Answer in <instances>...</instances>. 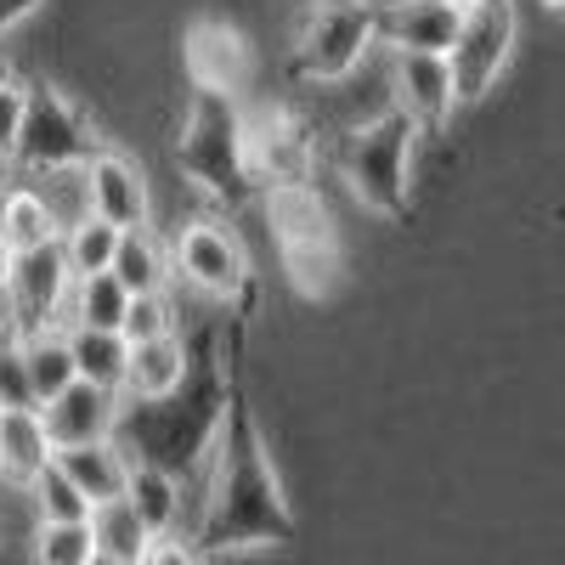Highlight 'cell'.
I'll use <instances>...</instances> for the list:
<instances>
[{
  "label": "cell",
  "mask_w": 565,
  "mask_h": 565,
  "mask_svg": "<svg viewBox=\"0 0 565 565\" xmlns=\"http://www.w3.org/2000/svg\"><path fill=\"white\" fill-rule=\"evenodd\" d=\"M226 402H232V373L221 356V328L210 322L186 340V373L170 396L119 407L114 441L125 447L130 463H153L164 476L186 481L199 469H210V452L226 424Z\"/></svg>",
  "instance_id": "6da1fadb"
},
{
  "label": "cell",
  "mask_w": 565,
  "mask_h": 565,
  "mask_svg": "<svg viewBox=\"0 0 565 565\" xmlns=\"http://www.w3.org/2000/svg\"><path fill=\"white\" fill-rule=\"evenodd\" d=\"M193 543L204 554H244V548L295 543V509L282 498V481L266 458V441L255 430V413H249L238 385H232L221 441L210 452V498H204Z\"/></svg>",
  "instance_id": "7a4b0ae2"
},
{
  "label": "cell",
  "mask_w": 565,
  "mask_h": 565,
  "mask_svg": "<svg viewBox=\"0 0 565 565\" xmlns=\"http://www.w3.org/2000/svg\"><path fill=\"white\" fill-rule=\"evenodd\" d=\"M175 164H181L186 181H199L226 210L260 199V181H255V164H249V119H244L238 97L193 90L181 136H175Z\"/></svg>",
  "instance_id": "3957f363"
},
{
  "label": "cell",
  "mask_w": 565,
  "mask_h": 565,
  "mask_svg": "<svg viewBox=\"0 0 565 565\" xmlns=\"http://www.w3.org/2000/svg\"><path fill=\"white\" fill-rule=\"evenodd\" d=\"M413 141H418V125L396 103L385 114H373L367 125L345 130L334 164H340V175H345V186L356 193L362 210L385 215V221H402L407 215V204H413V186H407Z\"/></svg>",
  "instance_id": "277c9868"
},
{
  "label": "cell",
  "mask_w": 565,
  "mask_h": 565,
  "mask_svg": "<svg viewBox=\"0 0 565 565\" xmlns=\"http://www.w3.org/2000/svg\"><path fill=\"white\" fill-rule=\"evenodd\" d=\"M260 210H266V226L277 238V255H282L289 282L306 300H322L328 289H334V277H340V232H334V215H328L322 193L311 181L266 186Z\"/></svg>",
  "instance_id": "5b68a950"
},
{
  "label": "cell",
  "mask_w": 565,
  "mask_h": 565,
  "mask_svg": "<svg viewBox=\"0 0 565 565\" xmlns=\"http://www.w3.org/2000/svg\"><path fill=\"white\" fill-rule=\"evenodd\" d=\"M373 40H380L373 0H311L295 23V79H345Z\"/></svg>",
  "instance_id": "8992f818"
},
{
  "label": "cell",
  "mask_w": 565,
  "mask_h": 565,
  "mask_svg": "<svg viewBox=\"0 0 565 565\" xmlns=\"http://www.w3.org/2000/svg\"><path fill=\"white\" fill-rule=\"evenodd\" d=\"M108 148L57 85H23V125H18V148H12V164L40 175V170H68V164H90Z\"/></svg>",
  "instance_id": "52a82bcc"
},
{
  "label": "cell",
  "mask_w": 565,
  "mask_h": 565,
  "mask_svg": "<svg viewBox=\"0 0 565 565\" xmlns=\"http://www.w3.org/2000/svg\"><path fill=\"white\" fill-rule=\"evenodd\" d=\"M514 40H521V12H514V0H469L463 23H458V40L447 52L458 103H481L498 85V74L509 68Z\"/></svg>",
  "instance_id": "ba28073f"
},
{
  "label": "cell",
  "mask_w": 565,
  "mask_h": 565,
  "mask_svg": "<svg viewBox=\"0 0 565 565\" xmlns=\"http://www.w3.org/2000/svg\"><path fill=\"white\" fill-rule=\"evenodd\" d=\"M175 266L193 282L199 295H210L226 311H249L255 306V271H249V249L226 221H186L175 238Z\"/></svg>",
  "instance_id": "9c48e42d"
},
{
  "label": "cell",
  "mask_w": 565,
  "mask_h": 565,
  "mask_svg": "<svg viewBox=\"0 0 565 565\" xmlns=\"http://www.w3.org/2000/svg\"><path fill=\"white\" fill-rule=\"evenodd\" d=\"M68 289H74V271L63 255V238L40 244V249H18L12 271H7V328L12 334H34V328H57V311H68Z\"/></svg>",
  "instance_id": "30bf717a"
},
{
  "label": "cell",
  "mask_w": 565,
  "mask_h": 565,
  "mask_svg": "<svg viewBox=\"0 0 565 565\" xmlns=\"http://www.w3.org/2000/svg\"><path fill=\"white\" fill-rule=\"evenodd\" d=\"M249 164L260 193L266 186H300L317 175V136L300 114L289 108H266L260 119H249Z\"/></svg>",
  "instance_id": "8fae6325"
},
{
  "label": "cell",
  "mask_w": 565,
  "mask_h": 565,
  "mask_svg": "<svg viewBox=\"0 0 565 565\" xmlns=\"http://www.w3.org/2000/svg\"><path fill=\"white\" fill-rule=\"evenodd\" d=\"M181 57H186V79L199 90H221V97H238L255 79V52L249 40L221 23V18H193L181 40Z\"/></svg>",
  "instance_id": "7c38bea8"
},
{
  "label": "cell",
  "mask_w": 565,
  "mask_h": 565,
  "mask_svg": "<svg viewBox=\"0 0 565 565\" xmlns=\"http://www.w3.org/2000/svg\"><path fill=\"white\" fill-rule=\"evenodd\" d=\"M463 7L458 0H385L380 7V40L391 52H424V57H447L458 40Z\"/></svg>",
  "instance_id": "4fadbf2b"
},
{
  "label": "cell",
  "mask_w": 565,
  "mask_h": 565,
  "mask_svg": "<svg viewBox=\"0 0 565 565\" xmlns=\"http://www.w3.org/2000/svg\"><path fill=\"white\" fill-rule=\"evenodd\" d=\"M119 407H125V396L90 385V380H74L68 391H57L40 407V418H45L52 447L63 452V447H85V441H108L114 424H119Z\"/></svg>",
  "instance_id": "5bb4252c"
},
{
  "label": "cell",
  "mask_w": 565,
  "mask_h": 565,
  "mask_svg": "<svg viewBox=\"0 0 565 565\" xmlns=\"http://www.w3.org/2000/svg\"><path fill=\"white\" fill-rule=\"evenodd\" d=\"M85 186H90V215H103L114 226H148L153 199H148V175H141L125 153L103 148L97 159L85 164Z\"/></svg>",
  "instance_id": "9a60e30c"
},
{
  "label": "cell",
  "mask_w": 565,
  "mask_h": 565,
  "mask_svg": "<svg viewBox=\"0 0 565 565\" xmlns=\"http://www.w3.org/2000/svg\"><path fill=\"white\" fill-rule=\"evenodd\" d=\"M396 108H407L418 130H441L452 119V108H458L447 57L396 52Z\"/></svg>",
  "instance_id": "2e32d148"
},
{
  "label": "cell",
  "mask_w": 565,
  "mask_h": 565,
  "mask_svg": "<svg viewBox=\"0 0 565 565\" xmlns=\"http://www.w3.org/2000/svg\"><path fill=\"white\" fill-rule=\"evenodd\" d=\"M57 458L52 436H45V418L40 407H18V413H0V481L12 487H34V476Z\"/></svg>",
  "instance_id": "e0dca14e"
},
{
  "label": "cell",
  "mask_w": 565,
  "mask_h": 565,
  "mask_svg": "<svg viewBox=\"0 0 565 565\" xmlns=\"http://www.w3.org/2000/svg\"><path fill=\"white\" fill-rule=\"evenodd\" d=\"M57 469L90 498V509L108 503V498H125V487H130V458H125V447L114 436L108 441H85V447H63Z\"/></svg>",
  "instance_id": "ac0fdd59"
},
{
  "label": "cell",
  "mask_w": 565,
  "mask_h": 565,
  "mask_svg": "<svg viewBox=\"0 0 565 565\" xmlns=\"http://www.w3.org/2000/svg\"><path fill=\"white\" fill-rule=\"evenodd\" d=\"M186 373V340L181 334H159V340H136L130 345V367H125V402H159L181 385Z\"/></svg>",
  "instance_id": "d6986e66"
},
{
  "label": "cell",
  "mask_w": 565,
  "mask_h": 565,
  "mask_svg": "<svg viewBox=\"0 0 565 565\" xmlns=\"http://www.w3.org/2000/svg\"><path fill=\"white\" fill-rule=\"evenodd\" d=\"M68 351H74V367L79 380L103 385V391H125V367H130V340L119 328H68Z\"/></svg>",
  "instance_id": "ffe728a7"
},
{
  "label": "cell",
  "mask_w": 565,
  "mask_h": 565,
  "mask_svg": "<svg viewBox=\"0 0 565 565\" xmlns=\"http://www.w3.org/2000/svg\"><path fill=\"white\" fill-rule=\"evenodd\" d=\"M18 340H23L29 385H34V402H40V407L79 380L74 351H68V328H34V334H18Z\"/></svg>",
  "instance_id": "44dd1931"
},
{
  "label": "cell",
  "mask_w": 565,
  "mask_h": 565,
  "mask_svg": "<svg viewBox=\"0 0 565 565\" xmlns=\"http://www.w3.org/2000/svg\"><path fill=\"white\" fill-rule=\"evenodd\" d=\"M52 238H57L52 210L40 204V193H34L29 181H12L7 193H0V244L18 255V249H40V244H52Z\"/></svg>",
  "instance_id": "7402d4cb"
},
{
  "label": "cell",
  "mask_w": 565,
  "mask_h": 565,
  "mask_svg": "<svg viewBox=\"0 0 565 565\" xmlns=\"http://www.w3.org/2000/svg\"><path fill=\"white\" fill-rule=\"evenodd\" d=\"M90 543H97V554L108 559H125V565H141V554H148L153 532L141 526V514L130 498H108L90 509Z\"/></svg>",
  "instance_id": "603a6c76"
},
{
  "label": "cell",
  "mask_w": 565,
  "mask_h": 565,
  "mask_svg": "<svg viewBox=\"0 0 565 565\" xmlns=\"http://www.w3.org/2000/svg\"><path fill=\"white\" fill-rule=\"evenodd\" d=\"M130 295H153V289H170V255L164 244L153 238V226H130L119 238V255L108 266Z\"/></svg>",
  "instance_id": "cb8c5ba5"
},
{
  "label": "cell",
  "mask_w": 565,
  "mask_h": 565,
  "mask_svg": "<svg viewBox=\"0 0 565 565\" xmlns=\"http://www.w3.org/2000/svg\"><path fill=\"white\" fill-rule=\"evenodd\" d=\"M125 498L136 503L141 526H148L153 537L159 532H181V481L175 476H164V469H153V463H130Z\"/></svg>",
  "instance_id": "d4e9b609"
},
{
  "label": "cell",
  "mask_w": 565,
  "mask_h": 565,
  "mask_svg": "<svg viewBox=\"0 0 565 565\" xmlns=\"http://www.w3.org/2000/svg\"><path fill=\"white\" fill-rule=\"evenodd\" d=\"M125 306H130V289L114 277V271H90V277H74L68 289V328H125Z\"/></svg>",
  "instance_id": "484cf974"
},
{
  "label": "cell",
  "mask_w": 565,
  "mask_h": 565,
  "mask_svg": "<svg viewBox=\"0 0 565 565\" xmlns=\"http://www.w3.org/2000/svg\"><path fill=\"white\" fill-rule=\"evenodd\" d=\"M119 238H125V226L103 221V215H85L63 232V255H68V271L74 277H90V271H108L114 255H119Z\"/></svg>",
  "instance_id": "4316f807"
},
{
  "label": "cell",
  "mask_w": 565,
  "mask_h": 565,
  "mask_svg": "<svg viewBox=\"0 0 565 565\" xmlns=\"http://www.w3.org/2000/svg\"><path fill=\"white\" fill-rule=\"evenodd\" d=\"M34 193H40V204L52 210V221H57V238L74 226V221H85L90 215V186H85V164H68V170H40L34 181Z\"/></svg>",
  "instance_id": "83f0119b"
},
{
  "label": "cell",
  "mask_w": 565,
  "mask_h": 565,
  "mask_svg": "<svg viewBox=\"0 0 565 565\" xmlns=\"http://www.w3.org/2000/svg\"><path fill=\"white\" fill-rule=\"evenodd\" d=\"M29 492H34V514H40V521H52V526H79V521H90V498L63 476L57 458L40 469Z\"/></svg>",
  "instance_id": "f1b7e54d"
},
{
  "label": "cell",
  "mask_w": 565,
  "mask_h": 565,
  "mask_svg": "<svg viewBox=\"0 0 565 565\" xmlns=\"http://www.w3.org/2000/svg\"><path fill=\"white\" fill-rule=\"evenodd\" d=\"M90 559H97L90 521H79V526L40 521V532H34V565H90Z\"/></svg>",
  "instance_id": "f546056e"
},
{
  "label": "cell",
  "mask_w": 565,
  "mask_h": 565,
  "mask_svg": "<svg viewBox=\"0 0 565 565\" xmlns=\"http://www.w3.org/2000/svg\"><path fill=\"white\" fill-rule=\"evenodd\" d=\"M119 334L136 345V340H159V334H175V300L170 289H153V295H130L125 306V328Z\"/></svg>",
  "instance_id": "4dcf8cb0"
},
{
  "label": "cell",
  "mask_w": 565,
  "mask_h": 565,
  "mask_svg": "<svg viewBox=\"0 0 565 565\" xmlns=\"http://www.w3.org/2000/svg\"><path fill=\"white\" fill-rule=\"evenodd\" d=\"M18 407H40V402H34V385H29L23 340L12 328H0V413H18Z\"/></svg>",
  "instance_id": "1f68e13d"
},
{
  "label": "cell",
  "mask_w": 565,
  "mask_h": 565,
  "mask_svg": "<svg viewBox=\"0 0 565 565\" xmlns=\"http://www.w3.org/2000/svg\"><path fill=\"white\" fill-rule=\"evenodd\" d=\"M141 565H204V548L186 537V532H159L141 554Z\"/></svg>",
  "instance_id": "d6a6232c"
},
{
  "label": "cell",
  "mask_w": 565,
  "mask_h": 565,
  "mask_svg": "<svg viewBox=\"0 0 565 565\" xmlns=\"http://www.w3.org/2000/svg\"><path fill=\"white\" fill-rule=\"evenodd\" d=\"M18 125H23V85L7 79V85H0V159H12V148H18Z\"/></svg>",
  "instance_id": "836d02e7"
},
{
  "label": "cell",
  "mask_w": 565,
  "mask_h": 565,
  "mask_svg": "<svg viewBox=\"0 0 565 565\" xmlns=\"http://www.w3.org/2000/svg\"><path fill=\"white\" fill-rule=\"evenodd\" d=\"M45 7V0H0V34H7V29H18L29 12H40Z\"/></svg>",
  "instance_id": "e575fe53"
},
{
  "label": "cell",
  "mask_w": 565,
  "mask_h": 565,
  "mask_svg": "<svg viewBox=\"0 0 565 565\" xmlns=\"http://www.w3.org/2000/svg\"><path fill=\"white\" fill-rule=\"evenodd\" d=\"M7 271H12V249L0 244V289H7Z\"/></svg>",
  "instance_id": "d590c367"
},
{
  "label": "cell",
  "mask_w": 565,
  "mask_h": 565,
  "mask_svg": "<svg viewBox=\"0 0 565 565\" xmlns=\"http://www.w3.org/2000/svg\"><path fill=\"white\" fill-rule=\"evenodd\" d=\"M90 565H125V559H108V554H97V559H90Z\"/></svg>",
  "instance_id": "8d00e7d4"
},
{
  "label": "cell",
  "mask_w": 565,
  "mask_h": 565,
  "mask_svg": "<svg viewBox=\"0 0 565 565\" xmlns=\"http://www.w3.org/2000/svg\"><path fill=\"white\" fill-rule=\"evenodd\" d=\"M7 164H12V159H0V175H7Z\"/></svg>",
  "instance_id": "74e56055"
},
{
  "label": "cell",
  "mask_w": 565,
  "mask_h": 565,
  "mask_svg": "<svg viewBox=\"0 0 565 565\" xmlns=\"http://www.w3.org/2000/svg\"><path fill=\"white\" fill-rule=\"evenodd\" d=\"M548 7H565V0H548Z\"/></svg>",
  "instance_id": "f35d334b"
},
{
  "label": "cell",
  "mask_w": 565,
  "mask_h": 565,
  "mask_svg": "<svg viewBox=\"0 0 565 565\" xmlns=\"http://www.w3.org/2000/svg\"><path fill=\"white\" fill-rule=\"evenodd\" d=\"M458 7H469V0H458Z\"/></svg>",
  "instance_id": "ab89813d"
}]
</instances>
